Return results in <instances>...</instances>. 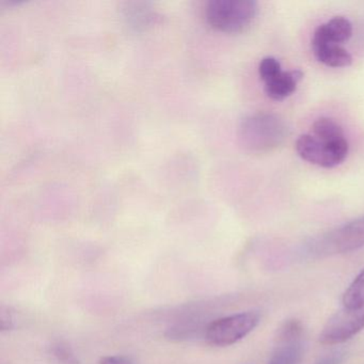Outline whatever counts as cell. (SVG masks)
Instances as JSON below:
<instances>
[{"mask_svg":"<svg viewBox=\"0 0 364 364\" xmlns=\"http://www.w3.org/2000/svg\"><path fill=\"white\" fill-rule=\"evenodd\" d=\"M289 135V127L280 116L257 112L246 117L238 127L240 146L252 153H266L280 146Z\"/></svg>","mask_w":364,"mask_h":364,"instance_id":"cell-1","label":"cell"},{"mask_svg":"<svg viewBox=\"0 0 364 364\" xmlns=\"http://www.w3.org/2000/svg\"><path fill=\"white\" fill-rule=\"evenodd\" d=\"M257 10L255 0H212L206 6V20L223 33H242L255 21Z\"/></svg>","mask_w":364,"mask_h":364,"instance_id":"cell-2","label":"cell"},{"mask_svg":"<svg viewBox=\"0 0 364 364\" xmlns=\"http://www.w3.org/2000/svg\"><path fill=\"white\" fill-rule=\"evenodd\" d=\"M296 152L304 161L323 168H333L342 164L348 155L346 137L328 140L312 133L300 135L296 140Z\"/></svg>","mask_w":364,"mask_h":364,"instance_id":"cell-3","label":"cell"},{"mask_svg":"<svg viewBox=\"0 0 364 364\" xmlns=\"http://www.w3.org/2000/svg\"><path fill=\"white\" fill-rule=\"evenodd\" d=\"M259 319V313L255 311L236 313L216 319L206 328V341L208 344L217 347L235 344L257 328Z\"/></svg>","mask_w":364,"mask_h":364,"instance_id":"cell-4","label":"cell"},{"mask_svg":"<svg viewBox=\"0 0 364 364\" xmlns=\"http://www.w3.org/2000/svg\"><path fill=\"white\" fill-rule=\"evenodd\" d=\"M316 249L326 255L351 252L364 247V215L321 236Z\"/></svg>","mask_w":364,"mask_h":364,"instance_id":"cell-5","label":"cell"},{"mask_svg":"<svg viewBox=\"0 0 364 364\" xmlns=\"http://www.w3.org/2000/svg\"><path fill=\"white\" fill-rule=\"evenodd\" d=\"M304 329L297 319L285 321L279 329L277 345L268 364H298L304 355Z\"/></svg>","mask_w":364,"mask_h":364,"instance_id":"cell-6","label":"cell"},{"mask_svg":"<svg viewBox=\"0 0 364 364\" xmlns=\"http://www.w3.org/2000/svg\"><path fill=\"white\" fill-rule=\"evenodd\" d=\"M364 329V309H345L330 317L323 326L319 342L323 345H338L353 338Z\"/></svg>","mask_w":364,"mask_h":364,"instance_id":"cell-7","label":"cell"},{"mask_svg":"<svg viewBox=\"0 0 364 364\" xmlns=\"http://www.w3.org/2000/svg\"><path fill=\"white\" fill-rule=\"evenodd\" d=\"M353 36V24L344 16H336L317 27L313 33L312 44L341 46Z\"/></svg>","mask_w":364,"mask_h":364,"instance_id":"cell-8","label":"cell"},{"mask_svg":"<svg viewBox=\"0 0 364 364\" xmlns=\"http://www.w3.org/2000/svg\"><path fill=\"white\" fill-rule=\"evenodd\" d=\"M304 78V72L300 70L281 72L276 77L265 82L264 91L269 99L283 101L291 97L297 90L298 84Z\"/></svg>","mask_w":364,"mask_h":364,"instance_id":"cell-9","label":"cell"},{"mask_svg":"<svg viewBox=\"0 0 364 364\" xmlns=\"http://www.w3.org/2000/svg\"><path fill=\"white\" fill-rule=\"evenodd\" d=\"M313 54L317 61L330 68H347L353 63V57L341 46L312 44Z\"/></svg>","mask_w":364,"mask_h":364,"instance_id":"cell-10","label":"cell"},{"mask_svg":"<svg viewBox=\"0 0 364 364\" xmlns=\"http://www.w3.org/2000/svg\"><path fill=\"white\" fill-rule=\"evenodd\" d=\"M342 301L344 308L349 310L364 309V268L345 291Z\"/></svg>","mask_w":364,"mask_h":364,"instance_id":"cell-11","label":"cell"},{"mask_svg":"<svg viewBox=\"0 0 364 364\" xmlns=\"http://www.w3.org/2000/svg\"><path fill=\"white\" fill-rule=\"evenodd\" d=\"M313 135L317 136L319 138L328 140H338L341 138H345L344 132L342 127L330 118L317 119L312 125Z\"/></svg>","mask_w":364,"mask_h":364,"instance_id":"cell-12","label":"cell"},{"mask_svg":"<svg viewBox=\"0 0 364 364\" xmlns=\"http://www.w3.org/2000/svg\"><path fill=\"white\" fill-rule=\"evenodd\" d=\"M282 72L281 63L274 57H265L262 59L259 65V74L261 80L264 82H268L272 78L276 77L277 75Z\"/></svg>","mask_w":364,"mask_h":364,"instance_id":"cell-13","label":"cell"},{"mask_svg":"<svg viewBox=\"0 0 364 364\" xmlns=\"http://www.w3.org/2000/svg\"><path fill=\"white\" fill-rule=\"evenodd\" d=\"M16 318L10 309L1 308L0 311V328L1 330H11L16 327Z\"/></svg>","mask_w":364,"mask_h":364,"instance_id":"cell-14","label":"cell"},{"mask_svg":"<svg viewBox=\"0 0 364 364\" xmlns=\"http://www.w3.org/2000/svg\"><path fill=\"white\" fill-rule=\"evenodd\" d=\"M54 355L59 360L65 364H76V359L74 357L73 353L70 351L68 347L63 346V345H57L54 348Z\"/></svg>","mask_w":364,"mask_h":364,"instance_id":"cell-15","label":"cell"},{"mask_svg":"<svg viewBox=\"0 0 364 364\" xmlns=\"http://www.w3.org/2000/svg\"><path fill=\"white\" fill-rule=\"evenodd\" d=\"M100 364H135V361L127 355H107L102 358Z\"/></svg>","mask_w":364,"mask_h":364,"instance_id":"cell-16","label":"cell"},{"mask_svg":"<svg viewBox=\"0 0 364 364\" xmlns=\"http://www.w3.org/2000/svg\"><path fill=\"white\" fill-rule=\"evenodd\" d=\"M341 361H342V355H341V353H336V355H330V357L321 360L318 364H340Z\"/></svg>","mask_w":364,"mask_h":364,"instance_id":"cell-17","label":"cell"}]
</instances>
